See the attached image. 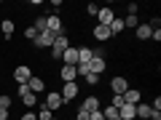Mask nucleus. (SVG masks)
<instances>
[{
    "label": "nucleus",
    "instance_id": "f257e3e1",
    "mask_svg": "<svg viewBox=\"0 0 161 120\" xmlns=\"http://www.w3.org/2000/svg\"><path fill=\"white\" fill-rule=\"evenodd\" d=\"M64 48H70V40L64 38V35H57L54 43H51V56H54V59H62V51H64Z\"/></svg>",
    "mask_w": 161,
    "mask_h": 120
},
{
    "label": "nucleus",
    "instance_id": "f03ea898",
    "mask_svg": "<svg viewBox=\"0 0 161 120\" xmlns=\"http://www.w3.org/2000/svg\"><path fill=\"white\" fill-rule=\"evenodd\" d=\"M30 78H32V69H30V67H24V64L14 69V80H16L19 86H27V83H30Z\"/></svg>",
    "mask_w": 161,
    "mask_h": 120
},
{
    "label": "nucleus",
    "instance_id": "7ed1b4c3",
    "mask_svg": "<svg viewBox=\"0 0 161 120\" xmlns=\"http://www.w3.org/2000/svg\"><path fill=\"white\" fill-rule=\"evenodd\" d=\"M54 38H57V35H54V32H38V38H35L32 43H35V46H38V48H51Z\"/></svg>",
    "mask_w": 161,
    "mask_h": 120
},
{
    "label": "nucleus",
    "instance_id": "20e7f679",
    "mask_svg": "<svg viewBox=\"0 0 161 120\" xmlns=\"http://www.w3.org/2000/svg\"><path fill=\"white\" fill-rule=\"evenodd\" d=\"M59 96H62V102H70V99L78 96V83H64L62 91H59Z\"/></svg>",
    "mask_w": 161,
    "mask_h": 120
},
{
    "label": "nucleus",
    "instance_id": "39448f33",
    "mask_svg": "<svg viewBox=\"0 0 161 120\" xmlns=\"http://www.w3.org/2000/svg\"><path fill=\"white\" fill-rule=\"evenodd\" d=\"M19 96H22L24 107H35V104H38V96H35V93L30 91L27 86H19Z\"/></svg>",
    "mask_w": 161,
    "mask_h": 120
},
{
    "label": "nucleus",
    "instance_id": "423d86ee",
    "mask_svg": "<svg viewBox=\"0 0 161 120\" xmlns=\"http://www.w3.org/2000/svg\"><path fill=\"white\" fill-rule=\"evenodd\" d=\"M46 32H54V35H62V19L54 13V16H46Z\"/></svg>",
    "mask_w": 161,
    "mask_h": 120
},
{
    "label": "nucleus",
    "instance_id": "0eeeda50",
    "mask_svg": "<svg viewBox=\"0 0 161 120\" xmlns=\"http://www.w3.org/2000/svg\"><path fill=\"white\" fill-rule=\"evenodd\" d=\"M121 96H124V104H134V107H137L140 99H142V93H140L137 88H126V91L121 93Z\"/></svg>",
    "mask_w": 161,
    "mask_h": 120
},
{
    "label": "nucleus",
    "instance_id": "6e6552de",
    "mask_svg": "<svg viewBox=\"0 0 161 120\" xmlns=\"http://www.w3.org/2000/svg\"><path fill=\"white\" fill-rule=\"evenodd\" d=\"M62 96H59V93H54V91H48V96H46V102H43V107H48V109H51V112H54V109H59V107H62Z\"/></svg>",
    "mask_w": 161,
    "mask_h": 120
},
{
    "label": "nucleus",
    "instance_id": "1a4fd4ad",
    "mask_svg": "<svg viewBox=\"0 0 161 120\" xmlns=\"http://www.w3.org/2000/svg\"><path fill=\"white\" fill-rule=\"evenodd\" d=\"M115 19V13H113V8H99V13H97V22L102 24V27H110V22Z\"/></svg>",
    "mask_w": 161,
    "mask_h": 120
},
{
    "label": "nucleus",
    "instance_id": "9d476101",
    "mask_svg": "<svg viewBox=\"0 0 161 120\" xmlns=\"http://www.w3.org/2000/svg\"><path fill=\"white\" fill-rule=\"evenodd\" d=\"M62 62L67 64V67H75V64H78V48H64L62 51Z\"/></svg>",
    "mask_w": 161,
    "mask_h": 120
},
{
    "label": "nucleus",
    "instance_id": "9b49d317",
    "mask_svg": "<svg viewBox=\"0 0 161 120\" xmlns=\"http://www.w3.org/2000/svg\"><path fill=\"white\" fill-rule=\"evenodd\" d=\"M105 67H108V62H105V56H94L92 62H89V72H94V75L105 72Z\"/></svg>",
    "mask_w": 161,
    "mask_h": 120
},
{
    "label": "nucleus",
    "instance_id": "f8f14e48",
    "mask_svg": "<svg viewBox=\"0 0 161 120\" xmlns=\"http://www.w3.org/2000/svg\"><path fill=\"white\" fill-rule=\"evenodd\" d=\"M126 88H129V83H126L124 78H113V80H110V91H113V93H118V96H121L124 91H126Z\"/></svg>",
    "mask_w": 161,
    "mask_h": 120
},
{
    "label": "nucleus",
    "instance_id": "ddd939ff",
    "mask_svg": "<svg viewBox=\"0 0 161 120\" xmlns=\"http://www.w3.org/2000/svg\"><path fill=\"white\" fill-rule=\"evenodd\" d=\"M59 78H62L64 83H75V78H78V72H75V67H67V64H64V67L59 69Z\"/></svg>",
    "mask_w": 161,
    "mask_h": 120
},
{
    "label": "nucleus",
    "instance_id": "4468645a",
    "mask_svg": "<svg viewBox=\"0 0 161 120\" xmlns=\"http://www.w3.org/2000/svg\"><path fill=\"white\" fill-rule=\"evenodd\" d=\"M27 88H30L32 93H40L43 88H46V80H43V78H35V75H32V78H30V83H27Z\"/></svg>",
    "mask_w": 161,
    "mask_h": 120
},
{
    "label": "nucleus",
    "instance_id": "2eb2a0df",
    "mask_svg": "<svg viewBox=\"0 0 161 120\" xmlns=\"http://www.w3.org/2000/svg\"><path fill=\"white\" fill-rule=\"evenodd\" d=\"M92 59H94V51H92V48H86V46L78 48V64H89Z\"/></svg>",
    "mask_w": 161,
    "mask_h": 120
},
{
    "label": "nucleus",
    "instance_id": "dca6fc26",
    "mask_svg": "<svg viewBox=\"0 0 161 120\" xmlns=\"http://www.w3.org/2000/svg\"><path fill=\"white\" fill-rule=\"evenodd\" d=\"M150 32H153V24H137V29H134V35H137L140 40H148Z\"/></svg>",
    "mask_w": 161,
    "mask_h": 120
},
{
    "label": "nucleus",
    "instance_id": "f3484780",
    "mask_svg": "<svg viewBox=\"0 0 161 120\" xmlns=\"http://www.w3.org/2000/svg\"><path fill=\"white\" fill-rule=\"evenodd\" d=\"M118 118L121 120H134L137 115H134V104H124V107L118 109Z\"/></svg>",
    "mask_w": 161,
    "mask_h": 120
},
{
    "label": "nucleus",
    "instance_id": "a211bd4d",
    "mask_svg": "<svg viewBox=\"0 0 161 120\" xmlns=\"http://www.w3.org/2000/svg\"><path fill=\"white\" fill-rule=\"evenodd\" d=\"M134 115H137V118H148V120H150L153 109H150V104H142V102H140L137 107H134Z\"/></svg>",
    "mask_w": 161,
    "mask_h": 120
},
{
    "label": "nucleus",
    "instance_id": "6ab92c4d",
    "mask_svg": "<svg viewBox=\"0 0 161 120\" xmlns=\"http://www.w3.org/2000/svg\"><path fill=\"white\" fill-rule=\"evenodd\" d=\"M94 38H97L99 43H105V40L110 38V29H108V27H102V24H97V27H94Z\"/></svg>",
    "mask_w": 161,
    "mask_h": 120
},
{
    "label": "nucleus",
    "instance_id": "aec40b11",
    "mask_svg": "<svg viewBox=\"0 0 161 120\" xmlns=\"http://www.w3.org/2000/svg\"><path fill=\"white\" fill-rule=\"evenodd\" d=\"M80 109H86V112H97V109H99V99H97V96H89Z\"/></svg>",
    "mask_w": 161,
    "mask_h": 120
},
{
    "label": "nucleus",
    "instance_id": "412c9836",
    "mask_svg": "<svg viewBox=\"0 0 161 120\" xmlns=\"http://www.w3.org/2000/svg\"><path fill=\"white\" fill-rule=\"evenodd\" d=\"M137 13H129L126 19H124V29H137Z\"/></svg>",
    "mask_w": 161,
    "mask_h": 120
},
{
    "label": "nucleus",
    "instance_id": "4be33fe9",
    "mask_svg": "<svg viewBox=\"0 0 161 120\" xmlns=\"http://www.w3.org/2000/svg\"><path fill=\"white\" fill-rule=\"evenodd\" d=\"M108 29H110V35H118L121 29H124V19H118V16H115L113 22H110V27H108Z\"/></svg>",
    "mask_w": 161,
    "mask_h": 120
},
{
    "label": "nucleus",
    "instance_id": "5701e85b",
    "mask_svg": "<svg viewBox=\"0 0 161 120\" xmlns=\"http://www.w3.org/2000/svg\"><path fill=\"white\" fill-rule=\"evenodd\" d=\"M102 115H105V120H121V118H118V109H115V107H105Z\"/></svg>",
    "mask_w": 161,
    "mask_h": 120
},
{
    "label": "nucleus",
    "instance_id": "b1692460",
    "mask_svg": "<svg viewBox=\"0 0 161 120\" xmlns=\"http://www.w3.org/2000/svg\"><path fill=\"white\" fill-rule=\"evenodd\" d=\"M0 29H3V35H6V38H11V35H14V22H11V19H6V22L0 24Z\"/></svg>",
    "mask_w": 161,
    "mask_h": 120
},
{
    "label": "nucleus",
    "instance_id": "393cba45",
    "mask_svg": "<svg viewBox=\"0 0 161 120\" xmlns=\"http://www.w3.org/2000/svg\"><path fill=\"white\" fill-rule=\"evenodd\" d=\"M0 107H3V109H11V96H8V93H0Z\"/></svg>",
    "mask_w": 161,
    "mask_h": 120
},
{
    "label": "nucleus",
    "instance_id": "a878e982",
    "mask_svg": "<svg viewBox=\"0 0 161 120\" xmlns=\"http://www.w3.org/2000/svg\"><path fill=\"white\" fill-rule=\"evenodd\" d=\"M38 120H51V109H48V107H40V112H38Z\"/></svg>",
    "mask_w": 161,
    "mask_h": 120
},
{
    "label": "nucleus",
    "instance_id": "bb28decb",
    "mask_svg": "<svg viewBox=\"0 0 161 120\" xmlns=\"http://www.w3.org/2000/svg\"><path fill=\"white\" fill-rule=\"evenodd\" d=\"M24 38H27V40H35V38H38V29H35V27H27V29H24Z\"/></svg>",
    "mask_w": 161,
    "mask_h": 120
},
{
    "label": "nucleus",
    "instance_id": "cd10ccee",
    "mask_svg": "<svg viewBox=\"0 0 161 120\" xmlns=\"http://www.w3.org/2000/svg\"><path fill=\"white\" fill-rule=\"evenodd\" d=\"M35 29H38V32H46V16H40L38 22H35Z\"/></svg>",
    "mask_w": 161,
    "mask_h": 120
},
{
    "label": "nucleus",
    "instance_id": "c85d7f7f",
    "mask_svg": "<svg viewBox=\"0 0 161 120\" xmlns=\"http://www.w3.org/2000/svg\"><path fill=\"white\" fill-rule=\"evenodd\" d=\"M86 83H89V86H97V83H99V75L89 72V75H86Z\"/></svg>",
    "mask_w": 161,
    "mask_h": 120
},
{
    "label": "nucleus",
    "instance_id": "c756f323",
    "mask_svg": "<svg viewBox=\"0 0 161 120\" xmlns=\"http://www.w3.org/2000/svg\"><path fill=\"white\" fill-rule=\"evenodd\" d=\"M89 120H105L102 109H97V112H89Z\"/></svg>",
    "mask_w": 161,
    "mask_h": 120
},
{
    "label": "nucleus",
    "instance_id": "7c9ffc66",
    "mask_svg": "<svg viewBox=\"0 0 161 120\" xmlns=\"http://www.w3.org/2000/svg\"><path fill=\"white\" fill-rule=\"evenodd\" d=\"M75 120H89V112H86V109H78V115H75Z\"/></svg>",
    "mask_w": 161,
    "mask_h": 120
},
{
    "label": "nucleus",
    "instance_id": "2f4dec72",
    "mask_svg": "<svg viewBox=\"0 0 161 120\" xmlns=\"http://www.w3.org/2000/svg\"><path fill=\"white\" fill-rule=\"evenodd\" d=\"M86 11H89V16H97V13H99V6H94V3H92V6H89Z\"/></svg>",
    "mask_w": 161,
    "mask_h": 120
},
{
    "label": "nucleus",
    "instance_id": "473e14b6",
    "mask_svg": "<svg viewBox=\"0 0 161 120\" xmlns=\"http://www.w3.org/2000/svg\"><path fill=\"white\" fill-rule=\"evenodd\" d=\"M150 38H153L156 43H158V40H161V29H156V27H153V32H150Z\"/></svg>",
    "mask_w": 161,
    "mask_h": 120
},
{
    "label": "nucleus",
    "instance_id": "72a5a7b5",
    "mask_svg": "<svg viewBox=\"0 0 161 120\" xmlns=\"http://www.w3.org/2000/svg\"><path fill=\"white\" fill-rule=\"evenodd\" d=\"M22 120H38V115H35V112H24Z\"/></svg>",
    "mask_w": 161,
    "mask_h": 120
},
{
    "label": "nucleus",
    "instance_id": "f704fd0d",
    "mask_svg": "<svg viewBox=\"0 0 161 120\" xmlns=\"http://www.w3.org/2000/svg\"><path fill=\"white\" fill-rule=\"evenodd\" d=\"M0 120H8V109H3V107H0Z\"/></svg>",
    "mask_w": 161,
    "mask_h": 120
},
{
    "label": "nucleus",
    "instance_id": "c9c22d12",
    "mask_svg": "<svg viewBox=\"0 0 161 120\" xmlns=\"http://www.w3.org/2000/svg\"><path fill=\"white\" fill-rule=\"evenodd\" d=\"M150 120H161V112H153V115H150Z\"/></svg>",
    "mask_w": 161,
    "mask_h": 120
},
{
    "label": "nucleus",
    "instance_id": "e433bc0d",
    "mask_svg": "<svg viewBox=\"0 0 161 120\" xmlns=\"http://www.w3.org/2000/svg\"><path fill=\"white\" fill-rule=\"evenodd\" d=\"M51 120H59V118H51Z\"/></svg>",
    "mask_w": 161,
    "mask_h": 120
}]
</instances>
